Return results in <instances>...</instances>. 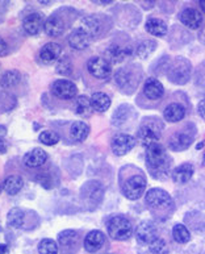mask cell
<instances>
[{
  "label": "cell",
  "instance_id": "1",
  "mask_svg": "<svg viewBox=\"0 0 205 254\" xmlns=\"http://www.w3.org/2000/svg\"><path fill=\"white\" fill-rule=\"evenodd\" d=\"M146 163L149 170L155 178H166L168 177L171 167V161L167 152L159 142L153 144L146 148Z\"/></svg>",
  "mask_w": 205,
  "mask_h": 254
},
{
  "label": "cell",
  "instance_id": "2",
  "mask_svg": "<svg viewBox=\"0 0 205 254\" xmlns=\"http://www.w3.org/2000/svg\"><path fill=\"white\" fill-rule=\"evenodd\" d=\"M146 204L154 212L171 213L174 211V201L170 193L162 189H152L146 192Z\"/></svg>",
  "mask_w": 205,
  "mask_h": 254
},
{
  "label": "cell",
  "instance_id": "3",
  "mask_svg": "<svg viewBox=\"0 0 205 254\" xmlns=\"http://www.w3.org/2000/svg\"><path fill=\"white\" fill-rule=\"evenodd\" d=\"M106 229H108L110 237L117 241L128 240L133 233V227H132L129 219H126L125 216H121V215L109 219L106 224Z\"/></svg>",
  "mask_w": 205,
  "mask_h": 254
},
{
  "label": "cell",
  "instance_id": "4",
  "mask_svg": "<svg viewBox=\"0 0 205 254\" xmlns=\"http://www.w3.org/2000/svg\"><path fill=\"white\" fill-rule=\"evenodd\" d=\"M102 195H104V187L102 186V183L96 181L87 182L80 190V197L87 209H95L102 201Z\"/></svg>",
  "mask_w": 205,
  "mask_h": 254
},
{
  "label": "cell",
  "instance_id": "5",
  "mask_svg": "<svg viewBox=\"0 0 205 254\" xmlns=\"http://www.w3.org/2000/svg\"><path fill=\"white\" fill-rule=\"evenodd\" d=\"M121 190L125 197L130 200H137L144 195L145 190H146V179L141 174L130 175L129 178H126L122 182Z\"/></svg>",
  "mask_w": 205,
  "mask_h": 254
},
{
  "label": "cell",
  "instance_id": "6",
  "mask_svg": "<svg viewBox=\"0 0 205 254\" xmlns=\"http://www.w3.org/2000/svg\"><path fill=\"white\" fill-rule=\"evenodd\" d=\"M191 74V64L184 58H176L175 64L171 66L168 76L175 83L184 84L188 82Z\"/></svg>",
  "mask_w": 205,
  "mask_h": 254
},
{
  "label": "cell",
  "instance_id": "7",
  "mask_svg": "<svg viewBox=\"0 0 205 254\" xmlns=\"http://www.w3.org/2000/svg\"><path fill=\"white\" fill-rule=\"evenodd\" d=\"M87 70L92 76L98 79H108L112 74V66L109 61L102 57H94L87 62Z\"/></svg>",
  "mask_w": 205,
  "mask_h": 254
},
{
  "label": "cell",
  "instance_id": "8",
  "mask_svg": "<svg viewBox=\"0 0 205 254\" xmlns=\"http://www.w3.org/2000/svg\"><path fill=\"white\" fill-rule=\"evenodd\" d=\"M136 138L130 134H125V133H120L112 138V152L116 156H125L134 148L136 145Z\"/></svg>",
  "mask_w": 205,
  "mask_h": 254
},
{
  "label": "cell",
  "instance_id": "9",
  "mask_svg": "<svg viewBox=\"0 0 205 254\" xmlns=\"http://www.w3.org/2000/svg\"><path fill=\"white\" fill-rule=\"evenodd\" d=\"M51 92L57 98L63 99V100H70V99L75 98L76 94H78V88H76L75 83H72L71 80L58 79L51 86Z\"/></svg>",
  "mask_w": 205,
  "mask_h": 254
},
{
  "label": "cell",
  "instance_id": "10",
  "mask_svg": "<svg viewBox=\"0 0 205 254\" xmlns=\"http://www.w3.org/2000/svg\"><path fill=\"white\" fill-rule=\"evenodd\" d=\"M136 237L141 244H148L150 245L158 239V229L150 221H142L136 228Z\"/></svg>",
  "mask_w": 205,
  "mask_h": 254
},
{
  "label": "cell",
  "instance_id": "11",
  "mask_svg": "<svg viewBox=\"0 0 205 254\" xmlns=\"http://www.w3.org/2000/svg\"><path fill=\"white\" fill-rule=\"evenodd\" d=\"M92 41V36L84 28H76L68 36V44L72 49L84 50L87 49Z\"/></svg>",
  "mask_w": 205,
  "mask_h": 254
},
{
  "label": "cell",
  "instance_id": "12",
  "mask_svg": "<svg viewBox=\"0 0 205 254\" xmlns=\"http://www.w3.org/2000/svg\"><path fill=\"white\" fill-rule=\"evenodd\" d=\"M58 243L65 254H72L78 251L79 236L75 231H63L58 236Z\"/></svg>",
  "mask_w": 205,
  "mask_h": 254
},
{
  "label": "cell",
  "instance_id": "13",
  "mask_svg": "<svg viewBox=\"0 0 205 254\" xmlns=\"http://www.w3.org/2000/svg\"><path fill=\"white\" fill-rule=\"evenodd\" d=\"M116 82L121 90L126 92H132L134 88H137L138 78H136V74L130 71L129 68H120L116 72Z\"/></svg>",
  "mask_w": 205,
  "mask_h": 254
},
{
  "label": "cell",
  "instance_id": "14",
  "mask_svg": "<svg viewBox=\"0 0 205 254\" xmlns=\"http://www.w3.org/2000/svg\"><path fill=\"white\" fill-rule=\"evenodd\" d=\"M105 243V236L100 231H91L84 239V249L88 253L99 252Z\"/></svg>",
  "mask_w": 205,
  "mask_h": 254
},
{
  "label": "cell",
  "instance_id": "15",
  "mask_svg": "<svg viewBox=\"0 0 205 254\" xmlns=\"http://www.w3.org/2000/svg\"><path fill=\"white\" fill-rule=\"evenodd\" d=\"M44 25H45V21H44V17L40 13H31L23 21L24 31L27 32L29 36H36V34L40 33Z\"/></svg>",
  "mask_w": 205,
  "mask_h": 254
},
{
  "label": "cell",
  "instance_id": "16",
  "mask_svg": "<svg viewBox=\"0 0 205 254\" xmlns=\"http://www.w3.org/2000/svg\"><path fill=\"white\" fill-rule=\"evenodd\" d=\"M180 21L190 29H198L202 25L203 15L195 8H186L180 13Z\"/></svg>",
  "mask_w": 205,
  "mask_h": 254
},
{
  "label": "cell",
  "instance_id": "17",
  "mask_svg": "<svg viewBox=\"0 0 205 254\" xmlns=\"http://www.w3.org/2000/svg\"><path fill=\"white\" fill-rule=\"evenodd\" d=\"M62 48L55 42H49L42 46L40 50V58L44 64H53L58 60V57L61 56Z\"/></svg>",
  "mask_w": 205,
  "mask_h": 254
},
{
  "label": "cell",
  "instance_id": "18",
  "mask_svg": "<svg viewBox=\"0 0 205 254\" xmlns=\"http://www.w3.org/2000/svg\"><path fill=\"white\" fill-rule=\"evenodd\" d=\"M194 141V134L188 132H179L171 137L168 146L172 150H186Z\"/></svg>",
  "mask_w": 205,
  "mask_h": 254
},
{
  "label": "cell",
  "instance_id": "19",
  "mask_svg": "<svg viewBox=\"0 0 205 254\" xmlns=\"http://www.w3.org/2000/svg\"><path fill=\"white\" fill-rule=\"evenodd\" d=\"M137 140L140 141L141 145H144V146L148 148L150 145L156 144L159 141V133L156 132L153 127L144 126L141 127L138 133H137Z\"/></svg>",
  "mask_w": 205,
  "mask_h": 254
},
{
  "label": "cell",
  "instance_id": "20",
  "mask_svg": "<svg viewBox=\"0 0 205 254\" xmlns=\"http://www.w3.org/2000/svg\"><path fill=\"white\" fill-rule=\"evenodd\" d=\"M144 94L150 100H158L163 96L164 88L159 80H156L155 78H149L144 86Z\"/></svg>",
  "mask_w": 205,
  "mask_h": 254
},
{
  "label": "cell",
  "instance_id": "21",
  "mask_svg": "<svg viewBox=\"0 0 205 254\" xmlns=\"http://www.w3.org/2000/svg\"><path fill=\"white\" fill-rule=\"evenodd\" d=\"M48 159V154H46L45 150L42 149H33L31 152H28L25 156H24V165L28 167H40L42 166L44 163L46 162Z\"/></svg>",
  "mask_w": 205,
  "mask_h": 254
},
{
  "label": "cell",
  "instance_id": "22",
  "mask_svg": "<svg viewBox=\"0 0 205 254\" xmlns=\"http://www.w3.org/2000/svg\"><path fill=\"white\" fill-rule=\"evenodd\" d=\"M44 31L50 37H58L65 31V24H63V21L58 16L53 15L45 20Z\"/></svg>",
  "mask_w": 205,
  "mask_h": 254
},
{
  "label": "cell",
  "instance_id": "23",
  "mask_svg": "<svg viewBox=\"0 0 205 254\" xmlns=\"http://www.w3.org/2000/svg\"><path fill=\"white\" fill-rule=\"evenodd\" d=\"M194 175V166L191 163H183L172 171V179L176 183H187Z\"/></svg>",
  "mask_w": 205,
  "mask_h": 254
},
{
  "label": "cell",
  "instance_id": "24",
  "mask_svg": "<svg viewBox=\"0 0 205 254\" xmlns=\"http://www.w3.org/2000/svg\"><path fill=\"white\" fill-rule=\"evenodd\" d=\"M24 179L20 175H9L4 179L3 189L8 195H16L23 190Z\"/></svg>",
  "mask_w": 205,
  "mask_h": 254
},
{
  "label": "cell",
  "instance_id": "25",
  "mask_svg": "<svg viewBox=\"0 0 205 254\" xmlns=\"http://www.w3.org/2000/svg\"><path fill=\"white\" fill-rule=\"evenodd\" d=\"M186 115V110L182 104H178V103H172L170 106L166 107V110L163 112L164 119L167 120L168 123H178L180 122Z\"/></svg>",
  "mask_w": 205,
  "mask_h": 254
},
{
  "label": "cell",
  "instance_id": "26",
  "mask_svg": "<svg viewBox=\"0 0 205 254\" xmlns=\"http://www.w3.org/2000/svg\"><path fill=\"white\" fill-rule=\"evenodd\" d=\"M90 134V127L83 122H75L70 128V137L75 142H83Z\"/></svg>",
  "mask_w": 205,
  "mask_h": 254
},
{
  "label": "cell",
  "instance_id": "27",
  "mask_svg": "<svg viewBox=\"0 0 205 254\" xmlns=\"http://www.w3.org/2000/svg\"><path fill=\"white\" fill-rule=\"evenodd\" d=\"M91 106L92 110L102 114L110 107V98L104 92H95L91 96Z\"/></svg>",
  "mask_w": 205,
  "mask_h": 254
},
{
  "label": "cell",
  "instance_id": "28",
  "mask_svg": "<svg viewBox=\"0 0 205 254\" xmlns=\"http://www.w3.org/2000/svg\"><path fill=\"white\" fill-rule=\"evenodd\" d=\"M146 31L153 34V36L162 37V36L167 33V25H166L163 20L153 17V19H149L146 21Z\"/></svg>",
  "mask_w": 205,
  "mask_h": 254
},
{
  "label": "cell",
  "instance_id": "29",
  "mask_svg": "<svg viewBox=\"0 0 205 254\" xmlns=\"http://www.w3.org/2000/svg\"><path fill=\"white\" fill-rule=\"evenodd\" d=\"M21 80V74H20L17 70H9V71H5L0 79V87L4 88V90H8V88H12L17 86Z\"/></svg>",
  "mask_w": 205,
  "mask_h": 254
},
{
  "label": "cell",
  "instance_id": "30",
  "mask_svg": "<svg viewBox=\"0 0 205 254\" xmlns=\"http://www.w3.org/2000/svg\"><path fill=\"white\" fill-rule=\"evenodd\" d=\"M25 220V212L20 208H12L7 215V223L11 228L23 227Z\"/></svg>",
  "mask_w": 205,
  "mask_h": 254
},
{
  "label": "cell",
  "instance_id": "31",
  "mask_svg": "<svg viewBox=\"0 0 205 254\" xmlns=\"http://www.w3.org/2000/svg\"><path fill=\"white\" fill-rule=\"evenodd\" d=\"M172 237L176 243L186 244L191 240V233L183 224H176L172 228Z\"/></svg>",
  "mask_w": 205,
  "mask_h": 254
},
{
  "label": "cell",
  "instance_id": "32",
  "mask_svg": "<svg viewBox=\"0 0 205 254\" xmlns=\"http://www.w3.org/2000/svg\"><path fill=\"white\" fill-rule=\"evenodd\" d=\"M83 25L82 28H84L88 33L91 34L92 38H95L100 32V20L98 17H94V16H90V17H86L83 19Z\"/></svg>",
  "mask_w": 205,
  "mask_h": 254
},
{
  "label": "cell",
  "instance_id": "33",
  "mask_svg": "<svg viewBox=\"0 0 205 254\" xmlns=\"http://www.w3.org/2000/svg\"><path fill=\"white\" fill-rule=\"evenodd\" d=\"M75 111L76 114L80 115V116H87V115L91 114V99H88L87 96H79V98L76 99Z\"/></svg>",
  "mask_w": 205,
  "mask_h": 254
},
{
  "label": "cell",
  "instance_id": "34",
  "mask_svg": "<svg viewBox=\"0 0 205 254\" xmlns=\"http://www.w3.org/2000/svg\"><path fill=\"white\" fill-rule=\"evenodd\" d=\"M40 254H58V244L51 239H44L38 244Z\"/></svg>",
  "mask_w": 205,
  "mask_h": 254
},
{
  "label": "cell",
  "instance_id": "35",
  "mask_svg": "<svg viewBox=\"0 0 205 254\" xmlns=\"http://www.w3.org/2000/svg\"><path fill=\"white\" fill-rule=\"evenodd\" d=\"M128 50L121 49L120 46L112 45L109 49L106 50V57L109 58L110 62H121L125 60V57L128 56Z\"/></svg>",
  "mask_w": 205,
  "mask_h": 254
},
{
  "label": "cell",
  "instance_id": "36",
  "mask_svg": "<svg viewBox=\"0 0 205 254\" xmlns=\"http://www.w3.org/2000/svg\"><path fill=\"white\" fill-rule=\"evenodd\" d=\"M156 48L155 41H153V40H146L141 44L138 48H137V54H138V57L141 58H146L149 54H152Z\"/></svg>",
  "mask_w": 205,
  "mask_h": 254
},
{
  "label": "cell",
  "instance_id": "37",
  "mask_svg": "<svg viewBox=\"0 0 205 254\" xmlns=\"http://www.w3.org/2000/svg\"><path fill=\"white\" fill-rule=\"evenodd\" d=\"M40 142L44 145H48V146H53V145L58 144L59 142V136L58 133H55L54 130H45L40 134Z\"/></svg>",
  "mask_w": 205,
  "mask_h": 254
},
{
  "label": "cell",
  "instance_id": "38",
  "mask_svg": "<svg viewBox=\"0 0 205 254\" xmlns=\"http://www.w3.org/2000/svg\"><path fill=\"white\" fill-rule=\"evenodd\" d=\"M149 248H150V252H152L153 254H167L168 253V247L167 244H166V241L162 239H158L154 241V243H152L150 245H149Z\"/></svg>",
  "mask_w": 205,
  "mask_h": 254
},
{
  "label": "cell",
  "instance_id": "39",
  "mask_svg": "<svg viewBox=\"0 0 205 254\" xmlns=\"http://www.w3.org/2000/svg\"><path fill=\"white\" fill-rule=\"evenodd\" d=\"M71 71H72V64H71V61H70V58L65 57L58 61L57 64L58 74H61V75H70Z\"/></svg>",
  "mask_w": 205,
  "mask_h": 254
},
{
  "label": "cell",
  "instance_id": "40",
  "mask_svg": "<svg viewBox=\"0 0 205 254\" xmlns=\"http://www.w3.org/2000/svg\"><path fill=\"white\" fill-rule=\"evenodd\" d=\"M9 49H8V44L3 40V37H0V57L7 56Z\"/></svg>",
  "mask_w": 205,
  "mask_h": 254
},
{
  "label": "cell",
  "instance_id": "41",
  "mask_svg": "<svg viewBox=\"0 0 205 254\" xmlns=\"http://www.w3.org/2000/svg\"><path fill=\"white\" fill-rule=\"evenodd\" d=\"M198 110H199V114H200V116H202V118L205 120V99L200 100Z\"/></svg>",
  "mask_w": 205,
  "mask_h": 254
},
{
  "label": "cell",
  "instance_id": "42",
  "mask_svg": "<svg viewBox=\"0 0 205 254\" xmlns=\"http://www.w3.org/2000/svg\"><path fill=\"white\" fill-rule=\"evenodd\" d=\"M8 149V142L4 140L3 137H0V154H3V153L7 152Z\"/></svg>",
  "mask_w": 205,
  "mask_h": 254
},
{
  "label": "cell",
  "instance_id": "43",
  "mask_svg": "<svg viewBox=\"0 0 205 254\" xmlns=\"http://www.w3.org/2000/svg\"><path fill=\"white\" fill-rule=\"evenodd\" d=\"M0 254H8L7 245H0Z\"/></svg>",
  "mask_w": 205,
  "mask_h": 254
},
{
  "label": "cell",
  "instance_id": "44",
  "mask_svg": "<svg viewBox=\"0 0 205 254\" xmlns=\"http://www.w3.org/2000/svg\"><path fill=\"white\" fill-rule=\"evenodd\" d=\"M5 133H7V129H5V127L0 126V137H3Z\"/></svg>",
  "mask_w": 205,
  "mask_h": 254
},
{
  "label": "cell",
  "instance_id": "45",
  "mask_svg": "<svg viewBox=\"0 0 205 254\" xmlns=\"http://www.w3.org/2000/svg\"><path fill=\"white\" fill-rule=\"evenodd\" d=\"M200 8L203 9V12H205V0H202V1H200Z\"/></svg>",
  "mask_w": 205,
  "mask_h": 254
},
{
  "label": "cell",
  "instance_id": "46",
  "mask_svg": "<svg viewBox=\"0 0 205 254\" xmlns=\"http://www.w3.org/2000/svg\"><path fill=\"white\" fill-rule=\"evenodd\" d=\"M203 146H204V142H202V144H199V145H198V149L203 148Z\"/></svg>",
  "mask_w": 205,
  "mask_h": 254
},
{
  "label": "cell",
  "instance_id": "47",
  "mask_svg": "<svg viewBox=\"0 0 205 254\" xmlns=\"http://www.w3.org/2000/svg\"><path fill=\"white\" fill-rule=\"evenodd\" d=\"M203 165H205V156H204V161H203Z\"/></svg>",
  "mask_w": 205,
  "mask_h": 254
},
{
  "label": "cell",
  "instance_id": "48",
  "mask_svg": "<svg viewBox=\"0 0 205 254\" xmlns=\"http://www.w3.org/2000/svg\"><path fill=\"white\" fill-rule=\"evenodd\" d=\"M0 192H1V187H0Z\"/></svg>",
  "mask_w": 205,
  "mask_h": 254
}]
</instances>
